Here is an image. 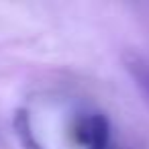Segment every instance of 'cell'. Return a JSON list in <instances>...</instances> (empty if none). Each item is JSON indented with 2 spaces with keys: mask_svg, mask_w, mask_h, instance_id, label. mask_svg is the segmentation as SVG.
I'll return each instance as SVG.
<instances>
[{
  "mask_svg": "<svg viewBox=\"0 0 149 149\" xmlns=\"http://www.w3.org/2000/svg\"><path fill=\"white\" fill-rule=\"evenodd\" d=\"M74 135L86 149H110V127L104 114H94L76 125Z\"/></svg>",
  "mask_w": 149,
  "mask_h": 149,
  "instance_id": "cell-1",
  "label": "cell"
},
{
  "mask_svg": "<svg viewBox=\"0 0 149 149\" xmlns=\"http://www.w3.org/2000/svg\"><path fill=\"white\" fill-rule=\"evenodd\" d=\"M13 125H15V133H17V137H19L23 149H43L41 143L35 141V137H33V129H31L29 112H27L25 108H19V110L15 112V120H13Z\"/></svg>",
  "mask_w": 149,
  "mask_h": 149,
  "instance_id": "cell-2",
  "label": "cell"
}]
</instances>
